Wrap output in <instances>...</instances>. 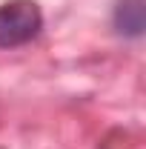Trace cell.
I'll return each instance as SVG.
<instances>
[{
    "mask_svg": "<svg viewBox=\"0 0 146 149\" xmlns=\"http://www.w3.org/2000/svg\"><path fill=\"white\" fill-rule=\"evenodd\" d=\"M43 15L35 0H9L0 6V49H15L35 40Z\"/></svg>",
    "mask_w": 146,
    "mask_h": 149,
    "instance_id": "1",
    "label": "cell"
},
{
    "mask_svg": "<svg viewBox=\"0 0 146 149\" xmlns=\"http://www.w3.org/2000/svg\"><path fill=\"white\" fill-rule=\"evenodd\" d=\"M115 29L123 37L143 35V0H120L115 6Z\"/></svg>",
    "mask_w": 146,
    "mask_h": 149,
    "instance_id": "2",
    "label": "cell"
}]
</instances>
